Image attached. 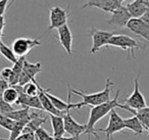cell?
Returning a JSON list of instances; mask_svg holds the SVG:
<instances>
[{
	"label": "cell",
	"instance_id": "obj_3",
	"mask_svg": "<svg viewBox=\"0 0 149 140\" xmlns=\"http://www.w3.org/2000/svg\"><path fill=\"white\" fill-rule=\"evenodd\" d=\"M107 46H114L130 52V55L135 60V51L139 49L140 43L136 39L124 34H113L107 43Z\"/></svg>",
	"mask_w": 149,
	"mask_h": 140
},
{
	"label": "cell",
	"instance_id": "obj_19",
	"mask_svg": "<svg viewBox=\"0 0 149 140\" xmlns=\"http://www.w3.org/2000/svg\"><path fill=\"white\" fill-rule=\"evenodd\" d=\"M49 119L51 121V126L52 130H53V136L55 139H58L60 137H63L64 133V123L62 117L59 116H54V115H49Z\"/></svg>",
	"mask_w": 149,
	"mask_h": 140
},
{
	"label": "cell",
	"instance_id": "obj_17",
	"mask_svg": "<svg viewBox=\"0 0 149 140\" xmlns=\"http://www.w3.org/2000/svg\"><path fill=\"white\" fill-rule=\"evenodd\" d=\"M122 109H125V111H129V113H133V116H136L139 119V121L142 123L143 127H144L145 130L148 129L149 127V106H145L143 108L140 109H133L131 107L127 106L126 104H122Z\"/></svg>",
	"mask_w": 149,
	"mask_h": 140
},
{
	"label": "cell",
	"instance_id": "obj_15",
	"mask_svg": "<svg viewBox=\"0 0 149 140\" xmlns=\"http://www.w3.org/2000/svg\"><path fill=\"white\" fill-rule=\"evenodd\" d=\"M49 90H50V89H46V94H47L48 98L50 99L51 103L53 104V106L55 107L57 111L63 113V111L74 109V104L70 102V100H72V96H70V95H72V92L70 91V89H68V102L61 100L60 98H58V97L54 96L53 94L49 93Z\"/></svg>",
	"mask_w": 149,
	"mask_h": 140
},
{
	"label": "cell",
	"instance_id": "obj_12",
	"mask_svg": "<svg viewBox=\"0 0 149 140\" xmlns=\"http://www.w3.org/2000/svg\"><path fill=\"white\" fill-rule=\"evenodd\" d=\"M126 28L137 36L149 41V24L142 19H131Z\"/></svg>",
	"mask_w": 149,
	"mask_h": 140
},
{
	"label": "cell",
	"instance_id": "obj_23",
	"mask_svg": "<svg viewBox=\"0 0 149 140\" xmlns=\"http://www.w3.org/2000/svg\"><path fill=\"white\" fill-rule=\"evenodd\" d=\"M0 54L3 55V57H5L7 60H9L13 64H15L17 62V60H19V57L15 54L13 50L11 49V47L7 46L2 41H0Z\"/></svg>",
	"mask_w": 149,
	"mask_h": 140
},
{
	"label": "cell",
	"instance_id": "obj_18",
	"mask_svg": "<svg viewBox=\"0 0 149 140\" xmlns=\"http://www.w3.org/2000/svg\"><path fill=\"white\" fill-rule=\"evenodd\" d=\"M126 8L130 13L131 18H133V19H141L149 10V6L141 2H138V1H135V0L133 2L128 3L126 5Z\"/></svg>",
	"mask_w": 149,
	"mask_h": 140
},
{
	"label": "cell",
	"instance_id": "obj_39",
	"mask_svg": "<svg viewBox=\"0 0 149 140\" xmlns=\"http://www.w3.org/2000/svg\"><path fill=\"white\" fill-rule=\"evenodd\" d=\"M19 138H21V137H19Z\"/></svg>",
	"mask_w": 149,
	"mask_h": 140
},
{
	"label": "cell",
	"instance_id": "obj_28",
	"mask_svg": "<svg viewBox=\"0 0 149 140\" xmlns=\"http://www.w3.org/2000/svg\"><path fill=\"white\" fill-rule=\"evenodd\" d=\"M13 76V68H4L0 72V78L8 82Z\"/></svg>",
	"mask_w": 149,
	"mask_h": 140
},
{
	"label": "cell",
	"instance_id": "obj_22",
	"mask_svg": "<svg viewBox=\"0 0 149 140\" xmlns=\"http://www.w3.org/2000/svg\"><path fill=\"white\" fill-rule=\"evenodd\" d=\"M19 91L15 86H9L6 90L3 92L1 98L5 101V102L9 103V104H17V100H19Z\"/></svg>",
	"mask_w": 149,
	"mask_h": 140
},
{
	"label": "cell",
	"instance_id": "obj_16",
	"mask_svg": "<svg viewBox=\"0 0 149 140\" xmlns=\"http://www.w3.org/2000/svg\"><path fill=\"white\" fill-rule=\"evenodd\" d=\"M38 97H39L40 102H41L42 107H43V111H47L48 115L59 116V117H62V116H63L64 111L61 113V111H57V109L53 106V104L51 103L50 99L48 98L47 94H46V89H43L42 87H40L39 93H38Z\"/></svg>",
	"mask_w": 149,
	"mask_h": 140
},
{
	"label": "cell",
	"instance_id": "obj_24",
	"mask_svg": "<svg viewBox=\"0 0 149 140\" xmlns=\"http://www.w3.org/2000/svg\"><path fill=\"white\" fill-rule=\"evenodd\" d=\"M40 87L37 82H29L23 86V91L28 96H38Z\"/></svg>",
	"mask_w": 149,
	"mask_h": 140
},
{
	"label": "cell",
	"instance_id": "obj_11",
	"mask_svg": "<svg viewBox=\"0 0 149 140\" xmlns=\"http://www.w3.org/2000/svg\"><path fill=\"white\" fill-rule=\"evenodd\" d=\"M110 15H111L107 21L108 26H114V27L120 28V29L126 28L128 22L132 19L129 11L127 10L126 6H124L123 4L114 11H112Z\"/></svg>",
	"mask_w": 149,
	"mask_h": 140
},
{
	"label": "cell",
	"instance_id": "obj_5",
	"mask_svg": "<svg viewBox=\"0 0 149 140\" xmlns=\"http://www.w3.org/2000/svg\"><path fill=\"white\" fill-rule=\"evenodd\" d=\"M41 46V42L39 41V38L37 39H31V38H17L13 42L11 49L13 50L15 54L17 57H26L28 53L31 51L33 48Z\"/></svg>",
	"mask_w": 149,
	"mask_h": 140
},
{
	"label": "cell",
	"instance_id": "obj_32",
	"mask_svg": "<svg viewBox=\"0 0 149 140\" xmlns=\"http://www.w3.org/2000/svg\"><path fill=\"white\" fill-rule=\"evenodd\" d=\"M135 1H138V2H141V3H143V4L149 6V0H135Z\"/></svg>",
	"mask_w": 149,
	"mask_h": 140
},
{
	"label": "cell",
	"instance_id": "obj_33",
	"mask_svg": "<svg viewBox=\"0 0 149 140\" xmlns=\"http://www.w3.org/2000/svg\"><path fill=\"white\" fill-rule=\"evenodd\" d=\"M118 1H120V3H123V2H124V1H125V0H118Z\"/></svg>",
	"mask_w": 149,
	"mask_h": 140
},
{
	"label": "cell",
	"instance_id": "obj_4",
	"mask_svg": "<svg viewBox=\"0 0 149 140\" xmlns=\"http://www.w3.org/2000/svg\"><path fill=\"white\" fill-rule=\"evenodd\" d=\"M70 3H68V7L65 9L61 8L60 6H53L50 8V25L48 27V32L51 30L56 29L62 27V26L66 25L68 21V17H70Z\"/></svg>",
	"mask_w": 149,
	"mask_h": 140
},
{
	"label": "cell",
	"instance_id": "obj_25",
	"mask_svg": "<svg viewBox=\"0 0 149 140\" xmlns=\"http://www.w3.org/2000/svg\"><path fill=\"white\" fill-rule=\"evenodd\" d=\"M15 125V121L11 120L10 118L6 117V116L0 115V127H2L3 129L10 132L13 129Z\"/></svg>",
	"mask_w": 149,
	"mask_h": 140
},
{
	"label": "cell",
	"instance_id": "obj_27",
	"mask_svg": "<svg viewBox=\"0 0 149 140\" xmlns=\"http://www.w3.org/2000/svg\"><path fill=\"white\" fill-rule=\"evenodd\" d=\"M15 111V107L13 106V104L5 102L1 97H0V115L7 116L9 113Z\"/></svg>",
	"mask_w": 149,
	"mask_h": 140
},
{
	"label": "cell",
	"instance_id": "obj_20",
	"mask_svg": "<svg viewBox=\"0 0 149 140\" xmlns=\"http://www.w3.org/2000/svg\"><path fill=\"white\" fill-rule=\"evenodd\" d=\"M124 124H125V128L134 132V134L136 136L141 135L143 133V131L145 130L142 123L139 121V119L136 116H133V117L128 118V119H124Z\"/></svg>",
	"mask_w": 149,
	"mask_h": 140
},
{
	"label": "cell",
	"instance_id": "obj_8",
	"mask_svg": "<svg viewBox=\"0 0 149 140\" xmlns=\"http://www.w3.org/2000/svg\"><path fill=\"white\" fill-rule=\"evenodd\" d=\"M139 78H140V74L137 75L136 78L134 79V90H133L132 94L122 101L123 103H126L127 106L136 109V111L147 106L146 99H145L144 95L141 93L140 88H139Z\"/></svg>",
	"mask_w": 149,
	"mask_h": 140
},
{
	"label": "cell",
	"instance_id": "obj_7",
	"mask_svg": "<svg viewBox=\"0 0 149 140\" xmlns=\"http://www.w3.org/2000/svg\"><path fill=\"white\" fill-rule=\"evenodd\" d=\"M88 34L91 36V39H92V47L90 49V53L94 54L99 51L101 49V47L107 46L108 41H109V39L111 38V36L114 33L107 32V31H102V30L96 29L95 27H92Z\"/></svg>",
	"mask_w": 149,
	"mask_h": 140
},
{
	"label": "cell",
	"instance_id": "obj_36",
	"mask_svg": "<svg viewBox=\"0 0 149 140\" xmlns=\"http://www.w3.org/2000/svg\"><path fill=\"white\" fill-rule=\"evenodd\" d=\"M13 1H15V0H13V1H11V3H13ZM11 3H10V4H11Z\"/></svg>",
	"mask_w": 149,
	"mask_h": 140
},
{
	"label": "cell",
	"instance_id": "obj_31",
	"mask_svg": "<svg viewBox=\"0 0 149 140\" xmlns=\"http://www.w3.org/2000/svg\"><path fill=\"white\" fill-rule=\"evenodd\" d=\"M56 140H81V136H70V137H60Z\"/></svg>",
	"mask_w": 149,
	"mask_h": 140
},
{
	"label": "cell",
	"instance_id": "obj_38",
	"mask_svg": "<svg viewBox=\"0 0 149 140\" xmlns=\"http://www.w3.org/2000/svg\"><path fill=\"white\" fill-rule=\"evenodd\" d=\"M0 1H1V0H0Z\"/></svg>",
	"mask_w": 149,
	"mask_h": 140
},
{
	"label": "cell",
	"instance_id": "obj_21",
	"mask_svg": "<svg viewBox=\"0 0 149 140\" xmlns=\"http://www.w3.org/2000/svg\"><path fill=\"white\" fill-rule=\"evenodd\" d=\"M30 108L28 107H23L21 109H15L13 111L9 113L6 117L10 118L11 120L15 122H26L29 123L31 120V116H30Z\"/></svg>",
	"mask_w": 149,
	"mask_h": 140
},
{
	"label": "cell",
	"instance_id": "obj_26",
	"mask_svg": "<svg viewBox=\"0 0 149 140\" xmlns=\"http://www.w3.org/2000/svg\"><path fill=\"white\" fill-rule=\"evenodd\" d=\"M35 136L38 140H56L52 135H50L45 129H43L42 127H40L39 129L36 130Z\"/></svg>",
	"mask_w": 149,
	"mask_h": 140
},
{
	"label": "cell",
	"instance_id": "obj_30",
	"mask_svg": "<svg viewBox=\"0 0 149 140\" xmlns=\"http://www.w3.org/2000/svg\"><path fill=\"white\" fill-rule=\"evenodd\" d=\"M7 3H8V0H1L0 1V17H3V15H4L7 8Z\"/></svg>",
	"mask_w": 149,
	"mask_h": 140
},
{
	"label": "cell",
	"instance_id": "obj_37",
	"mask_svg": "<svg viewBox=\"0 0 149 140\" xmlns=\"http://www.w3.org/2000/svg\"><path fill=\"white\" fill-rule=\"evenodd\" d=\"M0 140H3V139H2V138H0Z\"/></svg>",
	"mask_w": 149,
	"mask_h": 140
},
{
	"label": "cell",
	"instance_id": "obj_13",
	"mask_svg": "<svg viewBox=\"0 0 149 140\" xmlns=\"http://www.w3.org/2000/svg\"><path fill=\"white\" fill-rule=\"evenodd\" d=\"M122 5V3L118 0H89L87 3L82 6V8H86V7H96L98 9L105 11V13H111L116 8Z\"/></svg>",
	"mask_w": 149,
	"mask_h": 140
},
{
	"label": "cell",
	"instance_id": "obj_9",
	"mask_svg": "<svg viewBox=\"0 0 149 140\" xmlns=\"http://www.w3.org/2000/svg\"><path fill=\"white\" fill-rule=\"evenodd\" d=\"M42 71L41 62H36L32 64L29 62L27 60L24 62L23 71H22L21 77H19V86H24L29 82H36V76Z\"/></svg>",
	"mask_w": 149,
	"mask_h": 140
},
{
	"label": "cell",
	"instance_id": "obj_2",
	"mask_svg": "<svg viewBox=\"0 0 149 140\" xmlns=\"http://www.w3.org/2000/svg\"><path fill=\"white\" fill-rule=\"evenodd\" d=\"M113 86L112 84V81L110 78H107L105 81V87L102 91L96 93H85L83 91H78L76 89L70 88L68 85V88L70 89V91L74 94L78 95V96L81 97L83 100L79 103H74V109H80L83 106H96V105L102 104V103H105L107 101L110 100V92H111V88Z\"/></svg>",
	"mask_w": 149,
	"mask_h": 140
},
{
	"label": "cell",
	"instance_id": "obj_29",
	"mask_svg": "<svg viewBox=\"0 0 149 140\" xmlns=\"http://www.w3.org/2000/svg\"><path fill=\"white\" fill-rule=\"evenodd\" d=\"M8 87H9L8 82L0 78V97L2 96L3 92H4V91L6 90V89L8 88Z\"/></svg>",
	"mask_w": 149,
	"mask_h": 140
},
{
	"label": "cell",
	"instance_id": "obj_1",
	"mask_svg": "<svg viewBox=\"0 0 149 140\" xmlns=\"http://www.w3.org/2000/svg\"><path fill=\"white\" fill-rule=\"evenodd\" d=\"M118 96H120V90L116 91V96H114L113 99H110V100L107 101V102L102 103V104H99V105H96V106H91L89 120H88V123L86 124L87 129H86L85 134H87V135L89 136V137H88V140H91L90 139V136L91 135H93L97 140H101L99 138V136L96 134L95 125L100 121V120L103 119L106 115H108L112 109H116V107L122 108V104L118 102Z\"/></svg>",
	"mask_w": 149,
	"mask_h": 140
},
{
	"label": "cell",
	"instance_id": "obj_6",
	"mask_svg": "<svg viewBox=\"0 0 149 140\" xmlns=\"http://www.w3.org/2000/svg\"><path fill=\"white\" fill-rule=\"evenodd\" d=\"M125 128L124 119L116 111V109H112L109 113V120H108L107 127L104 129H95L96 132H104L106 135V139L112 140V135L114 133L123 131Z\"/></svg>",
	"mask_w": 149,
	"mask_h": 140
},
{
	"label": "cell",
	"instance_id": "obj_35",
	"mask_svg": "<svg viewBox=\"0 0 149 140\" xmlns=\"http://www.w3.org/2000/svg\"><path fill=\"white\" fill-rule=\"evenodd\" d=\"M147 131H148V133H149V127H148V129H147Z\"/></svg>",
	"mask_w": 149,
	"mask_h": 140
},
{
	"label": "cell",
	"instance_id": "obj_10",
	"mask_svg": "<svg viewBox=\"0 0 149 140\" xmlns=\"http://www.w3.org/2000/svg\"><path fill=\"white\" fill-rule=\"evenodd\" d=\"M62 119H63V123H64V131L70 136H81L82 134L86 133V129H87L86 124L82 125V124L78 123L72 118L70 111H64L63 116H62Z\"/></svg>",
	"mask_w": 149,
	"mask_h": 140
},
{
	"label": "cell",
	"instance_id": "obj_14",
	"mask_svg": "<svg viewBox=\"0 0 149 140\" xmlns=\"http://www.w3.org/2000/svg\"><path fill=\"white\" fill-rule=\"evenodd\" d=\"M57 34H58V40L59 43L61 44V46L63 47V49L65 50V52L68 55H72V34L70 31L68 25L62 26V27L57 29Z\"/></svg>",
	"mask_w": 149,
	"mask_h": 140
},
{
	"label": "cell",
	"instance_id": "obj_34",
	"mask_svg": "<svg viewBox=\"0 0 149 140\" xmlns=\"http://www.w3.org/2000/svg\"><path fill=\"white\" fill-rule=\"evenodd\" d=\"M15 140H21V138L19 137V138H17V139H15Z\"/></svg>",
	"mask_w": 149,
	"mask_h": 140
}]
</instances>
